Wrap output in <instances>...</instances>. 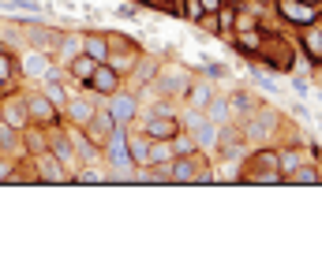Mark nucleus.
<instances>
[{
	"label": "nucleus",
	"mask_w": 322,
	"mask_h": 261,
	"mask_svg": "<svg viewBox=\"0 0 322 261\" xmlns=\"http://www.w3.org/2000/svg\"><path fill=\"white\" fill-rule=\"evenodd\" d=\"M255 79H259V86H262V90H277V86H273V79H270V75H262V71H259V75H255Z\"/></svg>",
	"instance_id": "obj_9"
},
{
	"label": "nucleus",
	"mask_w": 322,
	"mask_h": 261,
	"mask_svg": "<svg viewBox=\"0 0 322 261\" xmlns=\"http://www.w3.org/2000/svg\"><path fill=\"white\" fill-rule=\"evenodd\" d=\"M112 146H116V149H112V161H116V164H128V149H124V142H112Z\"/></svg>",
	"instance_id": "obj_5"
},
{
	"label": "nucleus",
	"mask_w": 322,
	"mask_h": 261,
	"mask_svg": "<svg viewBox=\"0 0 322 261\" xmlns=\"http://www.w3.org/2000/svg\"><path fill=\"white\" fill-rule=\"evenodd\" d=\"M112 82H116V79H112V71H98V90H101V93H109Z\"/></svg>",
	"instance_id": "obj_3"
},
{
	"label": "nucleus",
	"mask_w": 322,
	"mask_h": 261,
	"mask_svg": "<svg viewBox=\"0 0 322 261\" xmlns=\"http://www.w3.org/2000/svg\"><path fill=\"white\" fill-rule=\"evenodd\" d=\"M270 123H273V116H262V120H255V123H251V138H266Z\"/></svg>",
	"instance_id": "obj_1"
},
{
	"label": "nucleus",
	"mask_w": 322,
	"mask_h": 261,
	"mask_svg": "<svg viewBox=\"0 0 322 261\" xmlns=\"http://www.w3.org/2000/svg\"><path fill=\"white\" fill-rule=\"evenodd\" d=\"M173 176H176V179H191V168H187V164H176Z\"/></svg>",
	"instance_id": "obj_8"
},
{
	"label": "nucleus",
	"mask_w": 322,
	"mask_h": 261,
	"mask_svg": "<svg viewBox=\"0 0 322 261\" xmlns=\"http://www.w3.org/2000/svg\"><path fill=\"white\" fill-rule=\"evenodd\" d=\"M214 138H217V134H214V127H203V131H198V142H203V146H210Z\"/></svg>",
	"instance_id": "obj_7"
},
{
	"label": "nucleus",
	"mask_w": 322,
	"mask_h": 261,
	"mask_svg": "<svg viewBox=\"0 0 322 261\" xmlns=\"http://www.w3.org/2000/svg\"><path fill=\"white\" fill-rule=\"evenodd\" d=\"M289 15H296V19H311L307 8H292V4H289Z\"/></svg>",
	"instance_id": "obj_11"
},
{
	"label": "nucleus",
	"mask_w": 322,
	"mask_h": 261,
	"mask_svg": "<svg viewBox=\"0 0 322 261\" xmlns=\"http://www.w3.org/2000/svg\"><path fill=\"white\" fill-rule=\"evenodd\" d=\"M131 109H135V105H131V97H124V101H116V105H112L116 120H128V116H131Z\"/></svg>",
	"instance_id": "obj_2"
},
{
	"label": "nucleus",
	"mask_w": 322,
	"mask_h": 261,
	"mask_svg": "<svg viewBox=\"0 0 322 261\" xmlns=\"http://www.w3.org/2000/svg\"><path fill=\"white\" fill-rule=\"evenodd\" d=\"M87 53L94 56V60H101V56H105V41H94V37H90V41H87Z\"/></svg>",
	"instance_id": "obj_4"
},
{
	"label": "nucleus",
	"mask_w": 322,
	"mask_h": 261,
	"mask_svg": "<svg viewBox=\"0 0 322 261\" xmlns=\"http://www.w3.org/2000/svg\"><path fill=\"white\" fill-rule=\"evenodd\" d=\"M71 112H75V120H90V109H87V105H71Z\"/></svg>",
	"instance_id": "obj_6"
},
{
	"label": "nucleus",
	"mask_w": 322,
	"mask_h": 261,
	"mask_svg": "<svg viewBox=\"0 0 322 261\" xmlns=\"http://www.w3.org/2000/svg\"><path fill=\"white\" fill-rule=\"evenodd\" d=\"M26 71H45V64L37 60V56H30V60H26Z\"/></svg>",
	"instance_id": "obj_10"
}]
</instances>
